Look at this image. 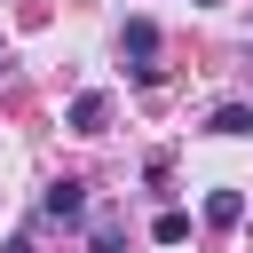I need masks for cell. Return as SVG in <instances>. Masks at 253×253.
I'll return each instance as SVG.
<instances>
[{
    "label": "cell",
    "instance_id": "6da1fadb",
    "mask_svg": "<svg viewBox=\"0 0 253 253\" xmlns=\"http://www.w3.org/2000/svg\"><path fill=\"white\" fill-rule=\"evenodd\" d=\"M119 47L134 55V79H158V63H150V55H158V24H150V16H126V32H119Z\"/></svg>",
    "mask_w": 253,
    "mask_h": 253
},
{
    "label": "cell",
    "instance_id": "7a4b0ae2",
    "mask_svg": "<svg viewBox=\"0 0 253 253\" xmlns=\"http://www.w3.org/2000/svg\"><path fill=\"white\" fill-rule=\"evenodd\" d=\"M40 213H47V221H79V213H87V182H47Z\"/></svg>",
    "mask_w": 253,
    "mask_h": 253
},
{
    "label": "cell",
    "instance_id": "3957f363",
    "mask_svg": "<svg viewBox=\"0 0 253 253\" xmlns=\"http://www.w3.org/2000/svg\"><path fill=\"white\" fill-rule=\"evenodd\" d=\"M111 126V95H79L71 103V134H103Z\"/></svg>",
    "mask_w": 253,
    "mask_h": 253
},
{
    "label": "cell",
    "instance_id": "277c9868",
    "mask_svg": "<svg viewBox=\"0 0 253 253\" xmlns=\"http://www.w3.org/2000/svg\"><path fill=\"white\" fill-rule=\"evenodd\" d=\"M206 221L213 229H237L245 221V190H206Z\"/></svg>",
    "mask_w": 253,
    "mask_h": 253
},
{
    "label": "cell",
    "instance_id": "5b68a950",
    "mask_svg": "<svg viewBox=\"0 0 253 253\" xmlns=\"http://www.w3.org/2000/svg\"><path fill=\"white\" fill-rule=\"evenodd\" d=\"M206 126H213V134H253V103H221Z\"/></svg>",
    "mask_w": 253,
    "mask_h": 253
},
{
    "label": "cell",
    "instance_id": "8992f818",
    "mask_svg": "<svg viewBox=\"0 0 253 253\" xmlns=\"http://www.w3.org/2000/svg\"><path fill=\"white\" fill-rule=\"evenodd\" d=\"M150 237H158V245H182V237H190V213H158Z\"/></svg>",
    "mask_w": 253,
    "mask_h": 253
},
{
    "label": "cell",
    "instance_id": "52a82bcc",
    "mask_svg": "<svg viewBox=\"0 0 253 253\" xmlns=\"http://www.w3.org/2000/svg\"><path fill=\"white\" fill-rule=\"evenodd\" d=\"M119 245H126V229H119V221L103 213V221H95V253H119Z\"/></svg>",
    "mask_w": 253,
    "mask_h": 253
},
{
    "label": "cell",
    "instance_id": "ba28073f",
    "mask_svg": "<svg viewBox=\"0 0 253 253\" xmlns=\"http://www.w3.org/2000/svg\"><path fill=\"white\" fill-rule=\"evenodd\" d=\"M8 253H40V245H32V237H8Z\"/></svg>",
    "mask_w": 253,
    "mask_h": 253
},
{
    "label": "cell",
    "instance_id": "9c48e42d",
    "mask_svg": "<svg viewBox=\"0 0 253 253\" xmlns=\"http://www.w3.org/2000/svg\"><path fill=\"white\" fill-rule=\"evenodd\" d=\"M198 8H213V0H198Z\"/></svg>",
    "mask_w": 253,
    "mask_h": 253
},
{
    "label": "cell",
    "instance_id": "30bf717a",
    "mask_svg": "<svg viewBox=\"0 0 253 253\" xmlns=\"http://www.w3.org/2000/svg\"><path fill=\"white\" fill-rule=\"evenodd\" d=\"M0 63H8V47H0Z\"/></svg>",
    "mask_w": 253,
    "mask_h": 253
}]
</instances>
